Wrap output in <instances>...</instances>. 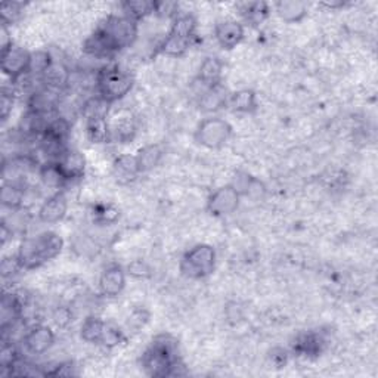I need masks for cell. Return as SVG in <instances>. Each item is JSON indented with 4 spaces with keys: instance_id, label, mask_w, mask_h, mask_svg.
Returning <instances> with one entry per match:
<instances>
[{
    "instance_id": "cell-1",
    "label": "cell",
    "mask_w": 378,
    "mask_h": 378,
    "mask_svg": "<svg viewBox=\"0 0 378 378\" xmlns=\"http://www.w3.org/2000/svg\"><path fill=\"white\" fill-rule=\"evenodd\" d=\"M138 39V22L124 15L106 17L89 35L83 49L94 58H110Z\"/></svg>"
},
{
    "instance_id": "cell-2",
    "label": "cell",
    "mask_w": 378,
    "mask_h": 378,
    "mask_svg": "<svg viewBox=\"0 0 378 378\" xmlns=\"http://www.w3.org/2000/svg\"><path fill=\"white\" fill-rule=\"evenodd\" d=\"M142 370L149 377H176L181 375L179 341L170 334H160L151 341L140 358Z\"/></svg>"
},
{
    "instance_id": "cell-3",
    "label": "cell",
    "mask_w": 378,
    "mask_h": 378,
    "mask_svg": "<svg viewBox=\"0 0 378 378\" xmlns=\"http://www.w3.org/2000/svg\"><path fill=\"white\" fill-rule=\"evenodd\" d=\"M64 240L56 232L46 231L22 240L18 248V262L24 270H33L61 254Z\"/></svg>"
},
{
    "instance_id": "cell-4",
    "label": "cell",
    "mask_w": 378,
    "mask_h": 378,
    "mask_svg": "<svg viewBox=\"0 0 378 378\" xmlns=\"http://www.w3.org/2000/svg\"><path fill=\"white\" fill-rule=\"evenodd\" d=\"M195 34H197L195 17L192 14L177 15L173 19L169 34L165 35V39L158 46V52L165 56L181 58L191 49V46L195 40Z\"/></svg>"
},
{
    "instance_id": "cell-5",
    "label": "cell",
    "mask_w": 378,
    "mask_h": 378,
    "mask_svg": "<svg viewBox=\"0 0 378 378\" xmlns=\"http://www.w3.org/2000/svg\"><path fill=\"white\" fill-rule=\"evenodd\" d=\"M97 90L99 97L108 104L123 99L135 85L133 76L118 65H105L97 76Z\"/></svg>"
},
{
    "instance_id": "cell-6",
    "label": "cell",
    "mask_w": 378,
    "mask_h": 378,
    "mask_svg": "<svg viewBox=\"0 0 378 378\" xmlns=\"http://www.w3.org/2000/svg\"><path fill=\"white\" fill-rule=\"evenodd\" d=\"M216 268V250L210 244H197L188 250L182 258L179 269L189 279H204Z\"/></svg>"
},
{
    "instance_id": "cell-7",
    "label": "cell",
    "mask_w": 378,
    "mask_h": 378,
    "mask_svg": "<svg viewBox=\"0 0 378 378\" xmlns=\"http://www.w3.org/2000/svg\"><path fill=\"white\" fill-rule=\"evenodd\" d=\"M232 136V126L222 118L213 117L201 122L195 130V139L199 145L208 149H220Z\"/></svg>"
},
{
    "instance_id": "cell-8",
    "label": "cell",
    "mask_w": 378,
    "mask_h": 378,
    "mask_svg": "<svg viewBox=\"0 0 378 378\" xmlns=\"http://www.w3.org/2000/svg\"><path fill=\"white\" fill-rule=\"evenodd\" d=\"M0 65H2L3 74L9 77L12 83H17L19 79L30 73L31 54L27 52L26 49H22L21 46L12 43L9 47L2 51V55H0Z\"/></svg>"
},
{
    "instance_id": "cell-9",
    "label": "cell",
    "mask_w": 378,
    "mask_h": 378,
    "mask_svg": "<svg viewBox=\"0 0 378 378\" xmlns=\"http://www.w3.org/2000/svg\"><path fill=\"white\" fill-rule=\"evenodd\" d=\"M241 194L233 185H224L210 194L207 199V211L215 217H227L236 211L240 206Z\"/></svg>"
},
{
    "instance_id": "cell-10",
    "label": "cell",
    "mask_w": 378,
    "mask_h": 378,
    "mask_svg": "<svg viewBox=\"0 0 378 378\" xmlns=\"http://www.w3.org/2000/svg\"><path fill=\"white\" fill-rule=\"evenodd\" d=\"M55 164L65 182L80 181L86 172V157L77 149H67Z\"/></svg>"
},
{
    "instance_id": "cell-11",
    "label": "cell",
    "mask_w": 378,
    "mask_h": 378,
    "mask_svg": "<svg viewBox=\"0 0 378 378\" xmlns=\"http://www.w3.org/2000/svg\"><path fill=\"white\" fill-rule=\"evenodd\" d=\"M26 350L31 354H43L55 343L54 331L47 325H33L22 338Z\"/></svg>"
},
{
    "instance_id": "cell-12",
    "label": "cell",
    "mask_w": 378,
    "mask_h": 378,
    "mask_svg": "<svg viewBox=\"0 0 378 378\" xmlns=\"http://www.w3.org/2000/svg\"><path fill=\"white\" fill-rule=\"evenodd\" d=\"M244 26L238 21L228 19L219 22L215 28L217 44L224 51H232L244 40Z\"/></svg>"
},
{
    "instance_id": "cell-13",
    "label": "cell",
    "mask_w": 378,
    "mask_h": 378,
    "mask_svg": "<svg viewBox=\"0 0 378 378\" xmlns=\"http://www.w3.org/2000/svg\"><path fill=\"white\" fill-rule=\"evenodd\" d=\"M126 287V272L122 266L105 268L99 278V290L106 297H117Z\"/></svg>"
},
{
    "instance_id": "cell-14",
    "label": "cell",
    "mask_w": 378,
    "mask_h": 378,
    "mask_svg": "<svg viewBox=\"0 0 378 378\" xmlns=\"http://www.w3.org/2000/svg\"><path fill=\"white\" fill-rule=\"evenodd\" d=\"M68 210V199L64 192H56L47 198L39 210V219L43 223H58L61 222Z\"/></svg>"
},
{
    "instance_id": "cell-15",
    "label": "cell",
    "mask_w": 378,
    "mask_h": 378,
    "mask_svg": "<svg viewBox=\"0 0 378 378\" xmlns=\"http://www.w3.org/2000/svg\"><path fill=\"white\" fill-rule=\"evenodd\" d=\"M111 129V140L115 139L118 142H130L136 133V122L135 117L130 111H120L113 117V122L110 123Z\"/></svg>"
},
{
    "instance_id": "cell-16",
    "label": "cell",
    "mask_w": 378,
    "mask_h": 378,
    "mask_svg": "<svg viewBox=\"0 0 378 378\" xmlns=\"http://www.w3.org/2000/svg\"><path fill=\"white\" fill-rule=\"evenodd\" d=\"M113 174L115 177V181L122 185L133 182L140 174L136 156L124 154V156L117 157L113 163Z\"/></svg>"
},
{
    "instance_id": "cell-17",
    "label": "cell",
    "mask_w": 378,
    "mask_h": 378,
    "mask_svg": "<svg viewBox=\"0 0 378 378\" xmlns=\"http://www.w3.org/2000/svg\"><path fill=\"white\" fill-rule=\"evenodd\" d=\"M228 98H229V93L227 88H224L222 83H219V85L216 86L206 89L203 97H201L199 99V110L204 113L217 111L223 108V106H227Z\"/></svg>"
},
{
    "instance_id": "cell-18",
    "label": "cell",
    "mask_w": 378,
    "mask_h": 378,
    "mask_svg": "<svg viewBox=\"0 0 378 378\" xmlns=\"http://www.w3.org/2000/svg\"><path fill=\"white\" fill-rule=\"evenodd\" d=\"M222 73L223 63L216 56H208L199 67L198 81H201V85L206 86V89L213 88L222 83Z\"/></svg>"
},
{
    "instance_id": "cell-19",
    "label": "cell",
    "mask_w": 378,
    "mask_h": 378,
    "mask_svg": "<svg viewBox=\"0 0 378 378\" xmlns=\"http://www.w3.org/2000/svg\"><path fill=\"white\" fill-rule=\"evenodd\" d=\"M86 133L93 144H108L111 140L108 117L86 118Z\"/></svg>"
},
{
    "instance_id": "cell-20",
    "label": "cell",
    "mask_w": 378,
    "mask_h": 378,
    "mask_svg": "<svg viewBox=\"0 0 378 378\" xmlns=\"http://www.w3.org/2000/svg\"><path fill=\"white\" fill-rule=\"evenodd\" d=\"M227 105L233 113H254L257 110V97L252 89H241L229 93Z\"/></svg>"
},
{
    "instance_id": "cell-21",
    "label": "cell",
    "mask_w": 378,
    "mask_h": 378,
    "mask_svg": "<svg viewBox=\"0 0 378 378\" xmlns=\"http://www.w3.org/2000/svg\"><path fill=\"white\" fill-rule=\"evenodd\" d=\"M278 17L288 24L300 22L307 15V5L299 0H282L275 5Z\"/></svg>"
},
{
    "instance_id": "cell-22",
    "label": "cell",
    "mask_w": 378,
    "mask_h": 378,
    "mask_svg": "<svg viewBox=\"0 0 378 378\" xmlns=\"http://www.w3.org/2000/svg\"><path fill=\"white\" fill-rule=\"evenodd\" d=\"M240 14L244 18L247 24H250L253 27L263 24L269 17V5L266 2H245L238 5Z\"/></svg>"
},
{
    "instance_id": "cell-23",
    "label": "cell",
    "mask_w": 378,
    "mask_h": 378,
    "mask_svg": "<svg viewBox=\"0 0 378 378\" xmlns=\"http://www.w3.org/2000/svg\"><path fill=\"white\" fill-rule=\"evenodd\" d=\"M24 198H26L24 185L17 182H3L2 191H0V201H2L3 207L10 210H19L22 207Z\"/></svg>"
},
{
    "instance_id": "cell-24",
    "label": "cell",
    "mask_w": 378,
    "mask_h": 378,
    "mask_svg": "<svg viewBox=\"0 0 378 378\" xmlns=\"http://www.w3.org/2000/svg\"><path fill=\"white\" fill-rule=\"evenodd\" d=\"M157 2H149V0H127L122 3L123 15L139 22L140 19H145L151 14L156 12Z\"/></svg>"
},
{
    "instance_id": "cell-25",
    "label": "cell",
    "mask_w": 378,
    "mask_h": 378,
    "mask_svg": "<svg viewBox=\"0 0 378 378\" xmlns=\"http://www.w3.org/2000/svg\"><path fill=\"white\" fill-rule=\"evenodd\" d=\"M40 81L43 83L44 88L59 90L69 81V74L64 65L52 63L40 77Z\"/></svg>"
},
{
    "instance_id": "cell-26",
    "label": "cell",
    "mask_w": 378,
    "mask_h": 378,
    "mask_svg": "<svg viewBox=\"0 0 378 378\" xmlns=\"http://www.w3.org/2000/svg\"><path fill=\"white\" fill-rule=\"evenodd\" d=\"M163 154H164V151L160 145H148L145 148H142L136 154L139 172L147 173V172L152 170L154 167H157L158 163L163 158Z\"/></svg>"
},
{
    "instance_id": "cell-27",
    "label": "cell",
    "mask_w": 378,
    "mask_h": 378,
    "mask_svg": "<svg viewBox=\"0 0 378 378\" xmlns=\"http://www.w3.org/2000/svg\"><path fill=\"white\" fill-rule=\"evenodd\" d=\"M105 321H102L98 316H88L81 324L80 336L86 343H92V345H99L102 333H104Z\"/></svg>"
},
{
    "instance_id": "cell-28",
    "label": "cell",
    "mask_w": 378,
    "mask_h": 378,
    "mask_svg": "<svg viewBox=\"0 0 378 378\" xmlns=\"http://www.w3.org/2000/svg\"><path fill=\"white\" fill-rule=\"evenodd\" d=\"M324 347V340L316 333H307L297 338L294 343V350L303 356H312V354H319Z\"/></svg>"
},
{
    "instance_id": "cell-29",
    "label": "cell",
    "mask_w": 378,
    "mask_h": 378,
    "mask_svg": "<svg viewBox=\"0 0 378 378\" xmlns=\"http://www.w3.org/2000/svg\"><path fill=\"white\" fill-rule=\"evenodd\" d=\"M110 106L111 104L104 101L98 94V97H93L85 102L81 108V114L85 117V120L92 117H108Z\"/></svg>"
},
{
    "instance_id": "cell-30",
    "label": "cell",
    "mask_w": 378,
    "mask_h": 378,
    "mask_svg": "<svg viewBox=\"0 0 378 378\" xmlns=\"http://www.w3.org/2000/svg\"><path fill=\"white\" fill-rule=\"evenodd\" d=\"M123 341H124V334H123L122 328L118 327L117 324H114V322H105L104 333H102V338H101L99 345H102L104 347L113 349V347H115L118 345H122Z\"/></svg>"
},
{
    "instance_id": "cell-31",
    "label": "cell",
    "mask_w": 378,
    "mask_h": 378,
    "mask_svg": "<svg viewBox=\"0 0 378 378\" xmlns=\"http://www.w3.org/2000/svg\"><path fill=\"white\" fill-rule=\"evenodd\" d=\"M24 3L19 2H9V3H2L0 6V15H2V26H10V24L17 22L22 12H24Z\"/></svg>"
},
{
    "instance_id": "cell-32",
    "label": "cell",
    "mask_w": 378,
    "mask_h": 378,
    "mask_svg": "<svg viewBox=\"0 0 378 378\" xmlns=\"http://www.w3.org/2000/svg\"><path fill=\"white\" fill-rule=\"evenodd\" d=\"M18 361H19V353L17 347L12 345V343L3 340L2 352H0V366H2V370L10 371L12 366H14Z\"/></svg>"
},
{
    "instance_id": "cell-33",
    "label": "cell",
    "mask_w": 378,
    "mask_h": 378,
    "mask_svg": "<svg viewBox=\"0 0 378 378\" xmlns=\"http://www.w3.org/2000/svg\"><path fill=\"white\" fill-rule=\"evenodd\" d=\"M14 102H15V94L14 90H8L3 88L2 90V99H0V115H2V120L6 122L8 117L12 113V108H14Z\"/></svg>"
},
{
    "instance_id": "cell-34",
    "label": "cell",
    "mask_w": 378,
    "mask_h": 378,
    "mask_svg": "<svg viewBox=\"0 0 378 378\" xmlns=\"http://www.w3.org/2000/svg\"><path fill=\"white\" fill-rule=\"evenodd\" d=\"M21 265L18 262V257L14 256V257H5L2 260V265H0V272H2V277L3 278H8V277H12L14 274H17L18 270H21Z\"/></svg>"
},
{
    "instance_id": "cell-35",
    "label": "cell",
    "mask_w": 378,
    "mask_h": 378,
    "mask_svg": "<svg viewBox=\"0 0 378 378\" xmlns=\"http://www.w3.org/2000/svg\"><path fill=\"white\" fill-rule=\"evenodd\" d=\"M94 216H97V220L102 223H113L120 215H118V210L113 208L111 206H102L99 210H97V213H94Z\"/></svg>"
},
{
    "instance_id": "cell-36",
    "label": "cell",
    "mask_w": 378,
    "mask_h": 378,
    "mask_svg": "<svg viewBox=\"0 0 378 378\" xmlns=\"http://www.w3.org/2000/svg\"><path fill=\"white\" fill-rule=\"evenodd\" d=\"M129 272L132 274L133 277H147L149 269L147 268V265H144L142 262H139V260H136V262H133L132 265H129Z\"/></svg>"
},
{
    "instance_id": "cell-37",
    "label": "cell",
    "mask_w": 378,
    "mask_h": 378,
    "mask_svg": "<svg viewBox=\"0 0 378 378\" xmlns=\"http://www.w3.org/2000/svg\"><path fill=\"white\" fill-rule=\"evenodd\" d=\"M0 35H2V51L6 49V47H9L12 43H14L9 39V31H8L6 26H2V30H0Z\"/></svg>"
},
{
    "instance_id": "cell-38",
    "label": "cell",
    "mask_w": 378,
    "mask_h": 378,
    "mask_svg": "<svg viewBox=\"0 0 378 378\" xmlns=\"http://www.w3.org/2000/svg\"><path fill=\"white\" fill-rule=\"evenodd\" d=\"M322 5H324V6H327V8L334 9V8H341V6H345V2H336V3L331 2V3H322Z\"/></svg>"
}]
</instances>
